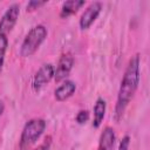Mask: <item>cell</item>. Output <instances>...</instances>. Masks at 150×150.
I'll list each match as a JSON object with an SVG mask.
<instances>
[{
  "mask_svg": "<svg viewBox=\"0 0 150 150\" xmlns=\"http://www.w3.org/2000/svg\"><path fill=\"white\" fill-rule=\"evenodd\" d=\"M47 38V29L45 26L42 25H38L34 26L26 35V38L22 41L21 45V49H20V54L23 57L30 56L33 55L38 48L41 46V43L45 41V39Z\"/></svg>",
  "mask_w": 150,
  "mask_h": 150,
  "instance_id": "cell-2",
  "label": "cell"
},
{
  "mask_svg": "<svg viewBox=\"0 0 150 150\" xmlns=\"http://www.w3.org/2000/svg\"><path fill=\"white\" fill-rule=\"evenodd\" d=\"M7 45H8V40L7 36L4 34H0V73L2 70V66H4V61H5V54H6V49H7Z\"/></svg>",
  "mask_w": 150,
  "mask_h": 150,
  "instance_id": "cell-12",
  "label": "cell"
},
{
  "mask_svg": "<svg viewBox=\"0 0 150 150\" xmlns=\"http://www.w3.org/2000/svg\"><path fill=\"white\" fill-rule=\"evenodd\" d=\"M115 144V131L112 128L107 127L100 136L97 150H111Z\"/></svg>",
  "mask_w": 150,
  "mask_h": 150,
  "instance_id": "cell-9",
  "label": "cell"
},
{
  "mask_svg": "<svg viewBox=\"0 0 150 150\" xmlns=\"http://www.w3.org/2000/svg\"><path fill=\"white\" fill-rule=\"evenodd\" d=\"M54 77V67L50 63H46L41 66V68L36 71L33 79V89L39 91L43 86H46Z\"/></svg>",
  "mask_w": 150,
  "mask_h": 150,
  "instance_id": "cell-6",
  "label": "cell"
},
{
  "mask_svg": "<svg viewBox=\"0 0 150 150\" xmlns=\"http://www.w3.org/2000/svg\"><path fill=\"white\" fill-rule=\"evenodd\" d=\"M4 110H5V105H4V102H2V101H0V116L2 115Z\"/></svg>",
  "mask_w": 150,
  "mask_h": 150,
  "instance_id": "cell-17",
  "label": "cell"
},
{
  "mask_svg": "<svg viewBox=\"0 0 150 150\" xmlns=\"http://www.w3.org/2000/svg\"><path fill=\"white\" fill-rule=\"evenodd\" d=\"M46 4V1H40V0H30L27 5V11H34V9H38L39 7L43 6Z\"/></svg>",
  "mask_w": 150,
  "mask_h": 150,
  "instance_id": "cell-14",
  "label": "cell"
},
{
  "mask_svg": "<svg viewBox=\"0 0 150 150\" xmlns=\"http://www.w3.org/2000/svg\"><path fill=\"white\" fill-rule=\"evenodd\" d=\"M46 129V121L42 118H33L26 123L20 137V148L27 150L33 145Z\"/></svg>",
  "mask_w": 150,
  "mask_h": 150,
  "instance_id": "cell-3",
  "label": "cell"
},
{
  "mask_svg": "<svg viewBox=\"0 0 150 150\" xmlns=\"http://www.w3.org/2000/svg\"><path fill=\"white\" fill-rule=\"evenodd\" d=\"M19 14H20V6L18 4H12L0 20V34L7 35L13 29V27L18 21Z\"/></svg>",
  "mask_w": 150,
  "mask_h": 150,
  "instance_id": "cell-4",
  "label": "cell"
},
{
  "mask_svg": "<svg viewBox=\"0 0 150 150\" xmlns=\"http://www.w3.org/2000/svg\"><path fill=\"white\" fill-rule=\"evenodd\" d=\"M139 83V54H135L128 62L124 75L121 81L117 102L115 107L114 117L116 122H120L124 115V111L132 100Z\"/></svg>",
  "mask_w": 150,
  "mask_h": 150,
  "instance_id": "cell-1",
  "label": "cell"
},
{
  "mask_svg": "<svg viewBox=\"0 0 150 150\" xmlns=\"http://www.w3.org/2000/svg\"><path fill=\"white\" fill-rule=\"evenodd\" d=\"M76 122L79 124H84L88 120H89V111L88 110H80L75 117Z\"/></svg>",
  "mask_w": 150,
  "mask_h": 150,
  "instance_id": "cell-13",
  "label": "cell"
},
{
  "mask_svg": "<svg viewBox=\"0 0 150 150\" xmlns=\"http://www.w3.org/2000/svg\"><path fill=\"white\" fill-rule=\"evenodd\" d=\"M75 89H76V86L73 81H69V80H66L60 87L56 88L55 90V98L59 101V102H62V101H66L67 98H69L74 93H75Z\"/></svg>",
  "mask_w": 150,
  "mask_h": 150,
  "instance_id": "cell-8",
  "label": "cell"
},
{
  "mask_svg": "<svg viewBox=\"0 0 150 150\" xmlns=\"http://www.w3.org/2000/svg\"><path fill=\"white\" fill-rule=\"evenodd\" d=\"M101 9H102V4L101 2L95 1V2L90 4L87 7V9L82 13V15L80 18V27H81V29H88L93 25V22L97 19Z\"/></svg>",
  "mask_w": 150,
  "mask_h": 150,
  "instance_id": "cell-7",
  "label": "cell"
},
{
  "mask_svg": "<svg viewBox=\"0 0 150 150\" xmlns=\"http://www.w3.org/2000/svg\"><path fill=\"white\" fill-rule=\"evenodd\" d=\"M73 66H74L73 55L70 53L62 54L59 59L56 69H54V80H55V82H61L62 80H64L69 75Z\"/></svg>",
  "mask_w": 150,
  "mask_h": 150,
  "instance_id": "cell-5",
  "label": "cell"
},
{
  "mask_svg": "<svg viewBox=\"0 0 150 150\" xmlns=\"http://www.w3.org/2000/svg\"><path fill=\"white\" fill-rule=\"evenodd\" d=\"M32 150H49V142H45L43 144H41L38 148H34Z\"/></svg>",
  "mask_w": 150,
  "mask_h": 150,
  "instance_id": "cell-16",
  "label": "cell"
},
{
  "mask_svg": "<svg viewBox=\"0 0 150 150\" xmlns=\"http://www.w3.org/2000/svg\"><path fill=\"white\" fill-rule=\"evenodd\" d=\"M105 108H107V104H105V101L103 98H97L96 100V103L94 105V120H93V127L94 128H98L104 118V115H105Z\"/></svg>",
  "mask_w": 150,
  "mask_h": 150,
  "instance_id": "cell-11",
  "label": "cell"
},
{
  "mask_svg": "<svg viewBox=\"0 0 150 150\" xmlns=\"http://www.w3.org/2000/svg\"><path fill=\"white\" fill-rule=\"evenodd\" d=\"M84 5V0H68L63 2L60 12L61 18H68L69 15L75 14L82 6Z\"/></svg>",
  "mask_w": 150,
  "mask_h": 150,
  "instance_id": "cell-10",
  "label": "cell"
},
{
  "mask_svg": "<svg viewBox=\"0 0 150 150\" xmlns=\"http://www.w3.org/2000/svg\"><path fill=\"white\" fill-rule=\"evenodd\" d=\"M129 144H130V137L127 135L121 139L120 145H118V150H129Z\"/></svg>",
  "mask_w": 150,
  "mask_h": 150,
  "instance_id": "cell-15",
  "label": "cell"
}]
</instances>
